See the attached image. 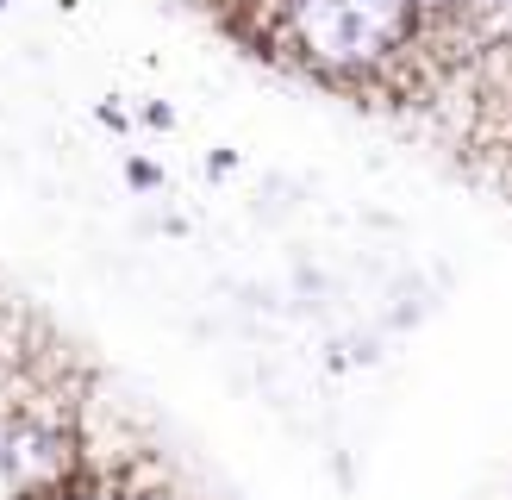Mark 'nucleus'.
<instances>
[{"mask_svg": "<svg viewBox=\"0 0 512 500\" xmlns=\"http://www.w3.org/2000/svg\"><path fill=\"white\" fill-rule=\"evenodd\" d=\"M281 25H288L294 57H306L331 82H363L394 57V44L350 0H281Z\"/></svg>", "mask_w": 512, "mask_h": 500, "instance_id": "1", "label": "nucleus"}, {"mask_svg": "<svg viewBox=\"0 0 512 500\" xmlns=\"http://www.w3.org/2000/svg\"><path fill=\"white\" fill-rule=\"evenodd\" d=\"M0 475H7L13 500H57L82 475V457H75V438L63 425L7 419L0 425Z\"/></svg>", "mask_w": 512, "mask_h": 500, "instance_id": "2", "label": "nucleus"}, {"mask_svg": "<svg viewBox=\"0 0 512 500\" xmlns=\"http://www.w3.org/2000/svg\"><path fill=\"white\" fill-rule=\"evenodd\" d=\"M419 19H456V13H469V0H413Z\"/></svg>", "mask_w": 512, "mask_h": 500, "instance_id": "3", "label": "nucleus"}, {"mask_svg": "<svg viewBox=\"0 0 512 500\" xmlns=\"http://www.w3.org/2000/svg\"><path fill=\"white\" fill-rule=\"evenodd\" d=\"M125 175H132V188H157V163H125Z\"/></svg>", "mask_w": 512, "mask_h": 500, "instance_id": "4", "label": "nucleus"}, {"mask_svg": "<svg viewBox=\"0 0 512 500\" xmlns=\"http://www.w3.org/2000/svg\"><path fill=\"white\" fill-rule=\"evenodd\" d=\"M512 0H469V13H506Z\"/></svg>", "mask_w": 512, "mask_h": 500, "instance_id": "5", "label": "nucleus"}, {"mask_svg": "<svg viewBox=\"0 0 512 500\" xmlns=\"http://www.w3.org/2000/svg\"><path fill=\"white\" fill-rule=\"evenodd\" d=\"M132 500H182V494H169V488H144V494H132Z\"/></svg>", "mask_w": 512, "mask_h": 500, "instance_id": "6", "label": "nucleus"}, {"mask_svg": "<svg viewBox=\"0 0 512 500\" xmlns=\"http://www.w3.org/2000/svg\"><path fill=\"white\" fill-rule=\"evenodd\" d=\"M0 7H7V0H0Z\"/></svg>", "mask_w": 512, "mask_h": 500, "instance_id": "7", "label": "nucleus"}, {"mask_svg": "<svg viewBox=\"0 0 512 500\" xmlns=\"http://www.w3.org/2000/svg\"><path fill=\"white\" fill-rule=\"evenodd\" d=\"M506 13H512V7H506Z\"/></svg>", "mask_w": 512, "mask_h": 500, "instance_id": "8", "label": "nucleus"}]
</instances>
